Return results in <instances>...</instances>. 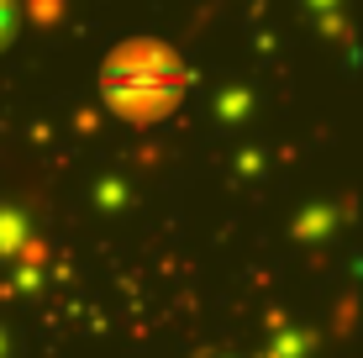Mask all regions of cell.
Listing matches in <instances>:
<instances>
[{
	"label": "cell",
	"mask_w": 363,
	"mask_h": 358,
	"mask_svg": "<svg viewBox=\"0 0 363 358\" xmlns=\"http://www.w3.org/2000/svg\"><path fill=\"white\" fill-rule=\"evenodd\" d=\"M184 90H190L184 58L169 43H158V37H127L100 64L106 111L121 116L127 127H158V121H169L184 106Z\"/></svg>",
	"instance_id": "6da1fadb"
}]
</instances>
